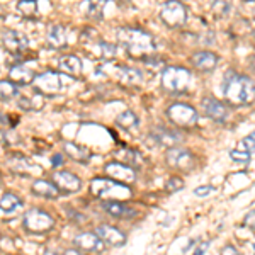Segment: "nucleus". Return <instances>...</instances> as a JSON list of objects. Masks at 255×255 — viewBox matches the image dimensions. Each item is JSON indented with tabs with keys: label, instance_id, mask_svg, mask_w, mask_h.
Instances as JSON below:
<instances>
[{
	"label": "nucleus",
	"instance_id": "f257e3e1",
	"mask_svg": "<svg viewBox=\"0 0 255 255\" xmlns=\"http://www.w3.org/2000/svg\"><path fill=\"white\" fill-rule=\"evenodd\" d=\"M116 38L128 55L138 60H145L151 53H155V39L150 32L138 29V27H119L116 31Z\"/></svg>",
	"mask_w": 255,
	"mask_h": 255
},
{
	"label": "nucleus",
	"instance_id": "f03ea898",
	"mask_svg": "<svg viewBox=\"0 0 255 255\" xmlns=\"http://www.w3.org/2000/svg\"><path fill=\"white\" fill-rule=\"evenodd\" d=\"M223 96L232 106H249L255 101V84L247 75L228 70L223 77Z\"/></svg>",
	"mask_w": 255,
	"mask_h": 255
},
{
	"label": "nucleus",
	"instance_id": "7ed1b4c3",
	"mask_svg": "<svg viewBox=\"0 0 255 255\" xmlns=\"http://www.w3.org/2000/svg\"><path fill=\"white\" fill-rule=\"evenodd\" d=\"M90 192L99 199L106 201H123L133 196V191L128 184L118 182L108 177H97L90 182Z\"/></svg>",
	"mask_w": 255,
	"mask_h": 255
},
{
	"label": "nucleus",
	"instance_id": "20e7f679",
	"mask_svg": "<svg viewBox=\"0 0 255 255\" xmlns=\"http://www.w3.org/2000/svg\"><path fill=\"white\" fill-rule=\"evenodd\" d=\"M70 82H72V77L65 75V73L44 72L36 77L34 85L36 92L46 94V96H58V94H63L67 90Z\"/></svg>",
	"mask_w": 255,
	"mask_h": 255
},
{
	"label": "nucleus",
	"instance_id": "39448f33",
	"mask_svg": "<svg viewBox=\"0 0 255 255\" xmlns=\"http://www.w3.org/2000/svg\"><path fill=\"white\" fill-rule=\"evenodd\" d=\"M192 82V73L182 67H167L162 72V85L168 92H186Z\"/></svg>",
	"mask_w": 255,
	"mask_h": 255
},
{
	"label": "nucleus",
	"instance_id": "423d86ee",
	"mask_svg": "<svg viewBox=\"0 0 255 255\" xmlns=\"http://www.w3.org/2000/svg\"><path fill=\"white\" fill-rule=\"evenodd\" d=\"M189 12L180 0H167L160 9V19L168 27H182L187 22Z\"/></svg>",
	"mask_w": 255,
	"mask_h": 255
},
{
	"label": "nucleus",
	"instance_id": "0eeeda50",
	"mask_svg": "<svg viewBox=\"0 0 255 255\" xmlns=\"http://www.w3.org/2000/svg\"><path fill=\"white\" fill-rule=\"evenodd\" d=\"M22 223H24V228L31 233H46L55 226V220H53L51 215L43 211V209L32 208L24 213Z\"/></svg>",
	"mask_w": 255,
	"mask_h": 255
},
{
	"label": "nucleus",
	"instance_id": "6e6552de",
	"mask_svg": "<svg viewBox=\"0 0 255 255\" xmlns=\"http://www.w3.org/2000/svg\"><path fill=\"white\" fill-rule=\"evenodd\" d=\"M167 118L170 119L172 125L177 128H191L197 123L199 114H197V111L192 108V106L177 102V104L168 106Z\"/></svg>",
	"mask_w": 255,
	"mask_h": 255
},
{
	"label": "nucleus",
	"instance_id": "1a4fd4ad",
	"mask_svg": "<svg viewBox=\"0 0 255 255\" xmlns=\"http://www.w3.org/2000/svg\"><path fill=\"white\" fill-rule=\"evenodd\" d=\"M165 160H167L168 167L177 168V170H192L196 165L194 155L189 150H186V148H179V146L168 148Z\"/></svg>",
	"mask_w": 255,
	"mask_h": 255
},
{
	"label": "nucleus",
	"instance_id": "9d476101",
	"mask_svg": "<svg viewBox=\"0 0 255 255\" xmlns=\"http://www.w3.org/2000/svg\"><path fill=\"white\" fill-rule=\"evenodd\" d=\"M104 174L109 179H114L123 184H133L136 180V170L134 167H129L123 162H109L104 167Z\"/></svg>",
	"mask_w": 255,
	"mask_h": 255
},
{
	"label": "nucleus",
	"instance_id": "9b49d317",
	"mask_svg": "<svg viewBox=\"0 0 255 255\" xmlns=\"http://www.w3.org/2000/svg\"><path fill=\"white\" fill-rule=\"evenodd\" d=\"M73 245L77 247L82 252H96L101 254L106 250V244L102 242V238L97 235L96 232H85V233H79L75 238H73Z\"/></svg>",
	"mask_w": 255,
	"mask_h": 255
},
{
	"label": "nucleus",
	"instance_id": "f8f14e48",
	"mask_svg": "<svg viewBox=\"0 0 255 255\" xmlns=\"http://www.w3.org/2000/svg\"><path fill=\"white\" fill-rule=\"evenodd\" d=\"M151 138H153L160 146H165V148H174L175 145H179V143L184 141V136L179 133V131L170 129V128H165V126L153 128Z\"/></svg>",
	"mask_w": 255,
	"mask_h": 255
},
{
	"label": "nucleus",
	"instance_id": "ddd939ff",
	"mask_svg": "<svg viewBox=\"0 0 255 255\" xmlns=\"http://www.w3.org/2000/svg\"><path fill=\"white\" fill-rule=\"evenodd\" d=\"M203 111L208 118H211L216 123H223L228 119V108L221 101L215 97H204L203 99Z\"/></svg>",
	"mask_w": 255,
	"mask_h": 255
},
{
	"label": "nucleus",
	"instance_id": "4468645a",
	"mask_svg": "<svg viewBox=\"0 0 255 255\" xmlns=\"http://www.w3.org/2000/svg\"><path fill=\"white\" fill-rule=\"evenodd\" d=\"M2 43H3V46L9 49L10 53H14V55H20V53H24L27 49V46H29L27 36L19 31H7L2 38Z\"/></svg>",
	"mask_w": 255,
	"mask_h": 255
},
{
	"label": "nucleus",
	"instance_id": "2eb2a0df",
	"mask_svg": "<svg viewBox=\"0 0 255 255\" xmlns=\"http://www.w3.org/2000/svg\"><path fill=\"white\" fill-rule=\"evenodd\" d=\"M53 182H55L56 187L63 192H77V191H80V187H82V180L79 177L67 170L55 172V174H53Z\"/></svg>",
	"mask_w": 255,
	"mask_h": 255
},
{
	"label": "nucleus",
	"instance_id": "dca6fc26",
	"mask_svg": "<svg viewBox=\"0 0 255 255\" xmlns=\"http://www.w3.org/2000/svg\"><path fill=\"white\" fill-rule=\"evenodd\" d=\"M114 73H116V79L121 82L123 85H128V87H134V85H139L143 82V73L133 67L116 65V67H114Z\"/></svg>",
	"mask_w": 255,
	"mask_h": 255
},
{
	"label": "nucleus",
	"instance_id": "f3484780",
	"mask_svg": "<svg viewBox=\"0 0 255 255\" xmlns=\"http://www.w3.org/2000/svg\"><path fill=\"white\" fill-rule=\"evenodd\" d=\"M96 233L102 238V242L113 247H123L126 244V235L123 232H119L118 228H113V226L108 225H101L96 228Z\"/></svg>",
	"mask_w": 255,
	"mask_h": 255
},
{
	"label": "nucleus",
	"instance_id": "a211bd4d",
	"mask_svg": "<svg viewBox=\"0 0 255 255\" xmlns=\"http://www.w3.org/2000/svg\"><path fill=\"white\" fill-rule=\"evenodd\" d=\"M36 77H38V73L24 63L14 65L9 72V79L17 85H29L36 80Z\"/></svg>",
	"mask_w": 255,
	"mask_h": 255
},
{
	"label": "nucleus",
	"instance_id": "6ab92c4d",
	"mask_svg": "<svg viewBox=\"0 0 255 255\" xmlns=\"http://www.w3.org/2000/svg\"><path fill=\"white\" fill-rule=\"evenodd\" d=\"M102 209H104L108 215L119 218V220H131V218H134L138 215L136 209L126 206L121 201H106V203L102 204Z\"/></svg>",
	"mask_w": 255,
	"mask_h": 255
},
{
	"label": "nucleus",
	"instance_id": "aec40b11",
	"mask_svg": "<svg viewBox=\"0 0 255 255\" xmlns=\"http://www.w3.org/2000/svg\"><path fill=\"white\" fill-rule=\"evenodd\" d=\"M218 56L211 51H197L191 56L192 65L199 72H213L218 67Z\"/></svg>",
	"mask_w": 255,
	"mask_h": 255
},
{
	"label": "nucleus",
	"instance_id": "412c9836",
	"mask_svg": "<svg viewBox=\"0 0 255 255\" xmlns=\"http://www.w3.org/2000/svg\"><path fill=\"white\" fill-rule=\"evenodd\" d=\"M58 68L65 75L72 77V79H77L82 73V61L79 56H75V55H65L58 58Z\"/></svg>",
	"mask_w": 255,
	"mask_h": 255
},
{
	"label": "nucleus",
	"instance_id": "4be33fe9",
	"mask_svg": "<svg viewBox=\"0 0 255 255\" xmlns=\"http://www.w3.org/2000/svg\"><path fill=\"white\" fill-rule=\"evenodd\" d=\"M31 191L34 192L36 196L39 197H46V199H56V197H60V189L56 187L55 182H51V180H44V179H38L32 182V187Z\"/></svg>",
	"mask_w": 255,
	"mask_h": 255
},
{
	"label": "nucleus",
	"instance_id": "5701e85b",
	"mask_svg": "<svg viewBox=\"0 0 255 255\" xmlns=\"http://www.w3.org/2000/svg\"><path fill=\"white\" fill-rule=\"evenodd\" d=\"M46 43L49 48H55V49H61L67 46L68 38H67V29L60 24H55L51 26L46 32Z\"/></svg>",
	"mask_w": 255,
	"mask_h": 255
},
{
	"label": "nucleus",
	"instance_id": "b1692460",
	"mask_svg": "<svg viewBox=\"0 0 255 255\" xmlns=\"http://www.w3.org/2000/svg\"><path fill=\"white\" fill-rule=\"evenodd\" d=\"M106 3L108 0H84L80 3L79 10L84 15H87L89 19H102L104 15V9H106Z\"/></svg>",
	"mask_w": 255,
	"mask_h": 255
},
{
	"label": "nucleus",
	"instance_id": "393cba45",
	"mask_svg": "<svg viewBox=\"0 0 255 255\" xmlns=\"http://www.w3.org/2000/svg\"><path fill=\"white\" fill-rule=\"evenodd\" d=\"M89 46L92 48V53L97 56V58H101V60H104V61L113 60L114 56H116V53H118V48L114 46V44L104 43V41H99V39L90 41Z\"/></svg>",
	"mask_w": 255,
	"mask_h": 255
},
{
	"label": "nucleus",
	"instance_id": "a878e982",
	"mask_svg": "<svg viewBox=\"0 0 255 255\" xmlns=\"http://www.w3.org/2000/svg\"><path fill=\"white\" fill-rule=\"evenodd\" d=\"M22 199L14 192H5L0 197V211L5 213V215H15L19 209H22Z\"/></svg>",
	"mask_w": 255,
	"mask_h": 255
},
{
	"label": "nucleus",
	"instance_id": "bb28decb",
	"mask_svg": "<svg viewBox=\"0 0 255 255\" xmlns=\"http://www.w3.org/2000/svg\"><path fill=\"white\" fill-rule=\"evenodd\" d=\"M63 148H65V153H67L70 158L77 160V162L85 163L92 158V153H90L87 148L82 146V145H77V143H73V141H67Z\"/></svg>",
	"mask_w": 255,
	"mask_h": 255
},
{
	"label": "nucleus",
	"instance_id": "cd10ccee",
	"mask_svg": "<svg viewBox=\"0 0 255 255\" xmlns=\"http://www.w3.org/2000/svg\"><path fill=\"white\" fill-rule=\"evenodd\" d=\"M17 106L20 109H24V111H38V109L44 108V99H43V96H41L39 92L36 94V96H32V97L20 96L19 101H17Z\"/></svg>",
	"mask_w": 255,
	"mask_h": 255
},
{
	"label": "nucleus",
	"instance_id": "c85d7f7f",
	"mask_svg": "<svg viewBox=\"0 0 255 255\" xmlns=\"http://www.w3.org/2000/svg\"><path fill=\"white\" fill-rule=\"evenodd\" d=\"M9 165L14 168L15 172H20V174H26V175L34 172V167L29 163V160L24 158L22 155H19V153H15L14 157L9 158Z\"/></svg>",
	"mask_w": 255,
	"mask_h": 255
},
{
	"label": "nucleus",
	"instance_id": "c756f323",
	"mask_svg": "<svg viewBox=\"0 0 255 255\" xmlns=\"http://www.w3.org/2000/svg\"><path fill=\"white\" fill-rule=\"evenodd\" d=\"M116 125L119 128H123V129L129 131V129H134L139 121H138V116L133 113V111H125V113H121L116 119Z\"/></svg>",
	"mask_w": 255,
	"mask_h": 255
},
{
	"label": "nucleus",
	"instance_id": "7c9ffc66",
	"mask_svg": "<svg viewBox=\"0 0 255 255\" xmlns=\"http://www.w3.org/2000/svg\"><path fill=\"white\" fill-rule=\"evenodd\" d=\"M17 12L27 19H34L38 15V0H19Z\"/></svg>",
	"mask_w": 255,
	"mask_h": 255
},
{
	"label": "nucleus",
	"instance_id": "2f4dec72",
	"mask_svg": "<svg viewBox=\"0 0 255 255\" xmlns=\"http://www.w3.org/2000/svg\"><path fill=\"white\" fill-rule=\"evenodd\" d=\"M17 85L12 80H0V101H10L12 97L17 96Z\"/></svg>",
	"mask_w": 255,
	"mask_h": 255
},
{
	"label": "nucleus",
	"instance_id": "473e14b6",
	"mask_svg": "<svg viewBox=\"0 0 255 255\" xmlns=\"http://www.w3.org/2000/svg\"><path fill=\"white\" fill-rule=\"evenodd\" d=\"M230 10H232V5L228 0H211V12L215 17L223 19L230 14Z\"/></svg>",
	"mask_w": 255,
	"mask_h": 255
},
{
	"label": "nucleus",
	"instance_id": "72a5a7b5",
	"mask_svg": "<svg viewBox=\"0 0 255 255\" xmlns=\"http://www.w3.org/2000/svg\"><path fill=\"white\" fill-rule=\"evenodd\" d=\"M118 157H119V162L126 163L129 167H136L141 158H139V153L138 151H131V150H121L118 151Z\"/></svg>",
	"mask_w": 255,
	"mask_h": 255
},
{
	"label": "nucleus",
	"instance_id": "f704fd0d",
	"mask_svg": "<svg viewBox=\"0 0 255 255\" xmlns=\"http://www.w3.org/2000/svg\"><path fill=\"white\" fill-rule=\"evenodd\" d=\"M240 150L244 151H249V153H255V131H252L250 134L240 141Z\"/></svg>",
	"mask_w": 255,
	"mask_h": 255
},
{
	"label": "nucleus",
	"instance_id": "c9c22d12",
	"mask_svg": "<svg viewBox=\"0 0 255 255\" xmlns=\"http://www.w3.org/2000/svg\"><path fill=\"white\" fill-rule=\"evenodd\" d=\"M184 187V182L180 177H172V179H168V182L165 184V191L167 192H177L180 191V189Z\"/></svg>",
	"mask_w": 255,
	"mask_h": 255
},
{
	"label": "nucleus",
	"instance_id": "e433bc0d",
	"mask_svg": "<svg viewBox=\"0 0 255 255\" xmlns=\"http://www.w3.org/2000/svg\"><path fill=\"white\" fill-rule=\"evenodd\" d=\"M230 157H232V160H235V162H242V163H247L250 160V153L249 151H244V150H232L230 151Z\"/></svg>",
	"mask_w": 255,
	"mask_h": 255
},
{
	"label": "nucleus",
	"instance_id": "4c0bfd02",
	"mask_svg": "<svg viewBox=\"0 0 255 255\" xmlns=\"http://www.w3.org/2000/svg\"><path fill=\"white\" fill-rule=\"evenodd\" d=\"M216 189L213 187V186H201V187H197L196 191H194V194L197 196V197H208L209 194H213Z\"/></svg>",
	"mask_w": 255,
	"mask_h": 255
},
{
	"label": "nucleus",
	"instance_id": "58836bf2",
	"mask_svg": "<svg viewBox=\"0 0 255 255\" xmlns=\"http://www.w3.org/2000/svg\"><path fill=\"white\" fill-rule=\"evenodd\" d=\"M221 255H244L240 252V250L237 249V247L233 245H225L223 250H221Z\"/></svg>",
	"mask_w": 255,
	"mask_h": 255
},
{
	"label": "nucleus",
	"instance_id": "ea45409f",
	"mask_svg": "<svg viewBox=\"0 0 255 255\" xmlns=\"http://www.w3.org/2000/svg\"><path fill=\"white\" fill-rule=\"evenodd\" d=\"M244 223H245V226H249V228H254L255 230V209H254V211H250L249 215L245 216Z\"/></svg>",
	"mask_w": 255,
	"mask_h": 255
},
{
	"label": "nucleus",
	"instance_id": "a19ab883",
	"mask_svg": "<svg viewBox=\"0 0 255 255\" xmlns=\"http://www.w3.org/2000/svg\"><path fill=\"white\" fill-rule=\"evenodd\" d=\"M61 163H63V155H53L51 165H53V167H60Z\"/></svg>",
	"mask_w": 255,
	"mask_h": 255
},
{
	"label": "nucleus",
	"instance_id": "79ce46f5",
	"mask_svg": "<svg viewBox=\"0 0 255 255\" xmlns=\"http://www.w3.org/2000/svg\"><path fill=\"white\" fill-rule=\"evenodd\" d=\"M208 247H209V244H208V242H204L203 245H199V247L196 249V254H194V255H204V254H206V249H208Z\"/></svg>",
	"mask_w": 255,
	"mask_h": 255
},
{
	"label": "nucleus",
	"instance_id": "37998d69",
	"mask_svg": "<svg viewBox=\"0 0 255 255\" xmlns=\"http://www.w3.org/2000/svg\"><path fill=\"white\" fill-rule=\"evenodd\" d=\"M63 255H87L85 252H82L79 249H73V250H65Z\"/></svg>",
	"mask_w": 255,
	"mask_h": 255
},
{
	"label": "nucleus",
	"instance_id": "c03bdc74",
	"mask_svg": "<svg viewBox=\"0 0 255 255\" xmlns=\"http://www.w3.org/2000/svg\"><path fill=\"white\" fill-rule=\"evenodd\" d=\"M44 255H63V252H58V250H46Z\"/></svg>",
	"mask_w": 255,
	"mask_h": 255
},
{
	"label": "nucleus",
	"instance_id": "a18cd8bd",
	"mask_svg": "<svg viewBox=\"0 0 255 255\" xmlns=\"http://www.w3.org/2000/svg\"><path fill=\"white\" fill-rule=\"evenodd\" d=\"M250 68H252L254 72H255V55L252 56V58H250Z\"/></svg>",
	"mask_w": 255,
	"mask_h": 255
},
{
	"label": "nucleus",
	"instance_id": "49530a36",
	"mask_svg": "<svg viewBox=\"0 0 255 255\" xmlns=\"http://www.w3.org/2000/svg\"><path fill=\"white\" fill-rule=\"evenodd\" d=\"M118 2H128V0H118Z\"/></svg>",
	"mask_w": 255,
	"mask_h": 255
},
{
	"label": "nucleus",
	"instance_id": "de8ad7c7",
	"mask_svg": "<svg viewBox=\"0 0 255 255\" xmlns=\"http://www.w3.org/2000/svg\"><path fill=\"white\" fill-rule=\"evenodd\" d=\"M254 254H255V245H254Z\"/></svg>",
	"mask_w": 255,
	"mask_h": 255
},
{
	"label": "nucleus",
	"instance_id": "09e8293b",
	"mask_svg": "<svg viewBox=\"0 0 255 255\" xmlns=\"http://www.w3.org/2000/svg\"><path fill=\"white\" fill-rule=\"evenodd\" d=\"M0 14H2V9H0Z\"/></svg>",
	"mask_w": 255,
	"mask_h": 255
}]
</instances>
